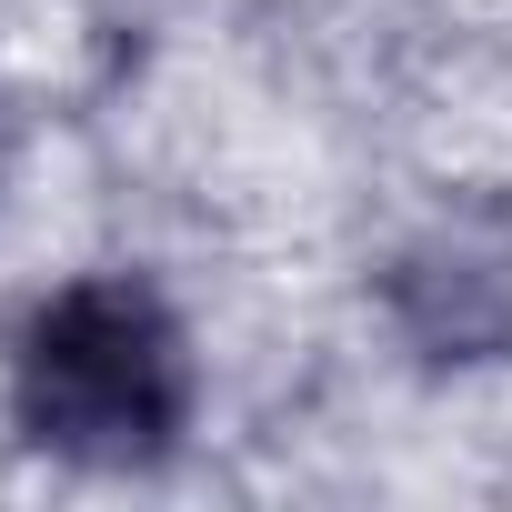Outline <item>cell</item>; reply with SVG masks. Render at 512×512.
I'll use <instances>...</instances> for the list:
<instances>
[{"instance_id":"3957f363","label":"cell","mask_w":512,"mask_h":512,"mask_svg":"<svg viewBox=\"0 0 512 512\" xmlns=\"http://www.w3.org/2000/svg\"><path fill=\"white\" fill-rule=\"evenodd\" d=\"M0 161H11V121H0Z\"/></svg>"},{"instance_id":"7a4b0ae2","label":"cell","mask_w":512,"mask_h":512,"mask_svg":"<svg viewBox=\"0 0 512 512\" xmlns=\"http://www.w3.org/2000/svg\"><path fill=\"white\" fill-rule=\"evenodd\" d=\"M382 302L422 362H492L512 342V221L502 211H442L412 231L382 272Z\"/></svg>"},{"instance_id":"6da1fadb","label":"cell","mask_w":512,"mask_h":512,"mask_svg":"<svg viewBox=\"0 0 512 512\" xmlns=\"http://www.w3.org/2000/svg\"><path fill=\"white\" fill-rule=\"evenodd\" d=\"M11 412L61 462H151L191 412V342L131 272L61 282L11 352Z\"/></svg>"}]
</instances>
